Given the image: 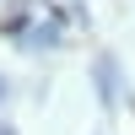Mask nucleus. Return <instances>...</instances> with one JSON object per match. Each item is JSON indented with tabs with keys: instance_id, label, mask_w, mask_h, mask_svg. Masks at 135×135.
<instances>
[{
	"instance_id": "f03ea898",
	"label": "nucleus",
	"mask_w": 135,
	"mask_h": 135,
	"mask_svg": "<svg viewBox=\"0 0 135 135\" xmlns=\"http://www.w3.org/2000/svg\"><path fill=\"white\" fill-rule=\"evenodd\" d=\"M0 103H6V81H0Z\"/></svg>"
},
{
	"instance_id": "f257e3e1",
	"label": "nucleus",
	"mask_w": 135,
	"mask_h": 135,
	"mask_svg": "<svg viewBox=\"0 0 135 135\" xmlns=\"http://www.w3.org/2000/svg\"><path fill=\"white\" fill-rule=\"evenodd\" d=\"M97 86H103V103H114V97H119V70H114L108 60H97Z\"/></svg>"
}]
</instances>
